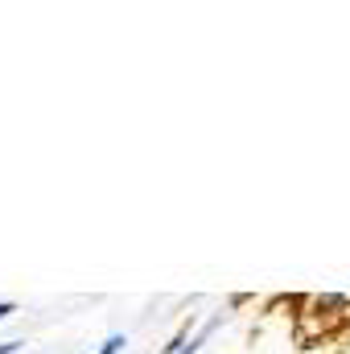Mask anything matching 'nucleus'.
I'll return each mask as SVG.
<instances>
[{
  "mask_svg": "<svg viewBox=\"0 0 350 354\" xmlns=\"http://www.w3.org/2000/svg\"><path fill=\"white\" fill-rule=\"evenodd\" d=\"M190 330H194V317H185V322L177 326V334L165 342V346H161V354H181V351H185V346H190V338H194Z\"/></svg>",
  "mask_w": 350,
  "mask_h": 354,
  "instance_id": "nucleus-1",
  "label": "nucleus"
},
{
  "mask_svg": "<svg viewBox=\"0 0 350 354\" xmlns=\"http://www.w3.org/2000/svg\"><path fill=\"white\" fill-rule=\"evenodd\" d=\"M313 309H350V297H342V292H326V297H313Z\"/></svg>",
  "mask_w": 350,
  "mask_h": 354,
  "instance_id": "nucleus-2",
  "label": "nucleus"
},
{
  "mask_svg": "<svg viewBox=\"0 0 350 354\" xmlns=\"http://www.w3.org/2000/svg\"><path fill=\"white\" fill-rule=\"evenodd\" d=\"M124 346H128V338H124V334H107V338H103V346H99L95 354H120Z\"/></svg>",
  "mask_w": 350,
  "mask_h": 354,
  "instance_id": "nucleus-3",
  "label": "nucleus"
},
{
  "mask_svg": "<svg viewBox=\"0 0 350 354\" xmlns=\"http://www.w3.org/2000/svg\"><path fill=\"white\" fill-rule=\"evenodd\" d=\"M12 313H17V305H12V301H0V322H4V317H12Z\"/></svg>",
  "mask_w": 350,
  "mask_h": 354,
  "instance_id": "nucleus-4",
  "label": "nucleus"
},
{
  "mask_svg": "<svg viewBox=\"0 0 350 354\" xmlns=\"http://www.w3.org/2000/svg\"><path fill=\"white\" fill-rule=\"evenodd\" d=\"M21 351V342H17V338H12V342H0V354H17Z\"/></svg>",
  "mask_w": 350,
  "mask_h": 354,
  "instance_id": "nucleus-5",
  "label": "nucleus"
}]
</instances>
